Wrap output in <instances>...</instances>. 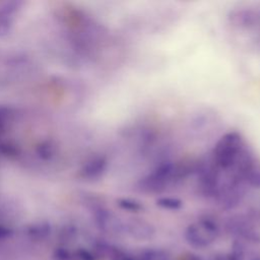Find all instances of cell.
Returning a JSON list of instances; mask_svg holds the SVG:
<instances>
[{
    "instance_id": "8",
    "label": "cell",
    "mask_w": 260,
    "mask_h": 260,
    "mask_svg": "<svg viewBox=\"0 0 260 260\" xmlns=\"http://www.w3.org/2000/svg\"><path fill=\"white\" fill-rule=\"evenodd\" d=\"M243 180L255 188H260V165L253 160V162L246 170Z\"/></svg>"
},
{
    "instance_id": "11",
    "label": "cell",
    "mask_w": 260,
    "mask_h": 260,
    "mask_svg": "<svg viewBox=\"0 0 260 260\" xmlns=\"http://www.w3.org/2000/svg\"><path fill=\"white\" fill-rule=\"evenodd\" d=\"M118 204L121 208L130 212H139L143 209V205L139 201L133 199H120Z\"/></svg>"
},
{
    "instance_id": "6",
    "label": "cell",
    "mask_w": 260,
    "mask_h": 260,
    "mask_svg": "<svg viewBox=\"0 0 260 260\" xmlns=\"http://www.w3.org/2000/svg\"><path fill=\"white\" fill-rule=\"evenodd\" d=\"M230 20L234 25L240 27H250L260 21V14L255 10L241 9L231 13Z\"/></svg>"
},
{
    "instance_id": "3",
    "label": "cell",
    "mask_w": 260,
    "mask_h": 260,
    "mask_svg": "<svg viewBox=\"0 0 260 260\" xmlns=\"http://www.w3.org/2000/svg\"><path fill=\"white\" fill-rule=\"evenodd\" d=\"M218 234L219 230L216 222L209 217H203L189 224L185 230L184 237L191 247L205 249L216 241Z\"/></svg>"
},
{
    "instance_id": "10",
    "label": "cell",
    "mask_w": 260,
    "mask_h": 260,
    "mask_svg": "<svg viewBox=\"0 0 260 260\" xmlns=\"http://www.w3.org/2000/svg\"><path fill=\"white\" fill-rule=\"evenodd\" d=\"M156 204L164 208L169 210H178L182 207V201L178 198L174 197H160L156 200Z\"/></svg>"
},
{
    "instance_id": "2",
    "label": "cell",
    "mask_w": 260,
    "mask_h": 260,
    "mask_svg": "<svg viewBox=\"0 0 260 260\" xmlns=\"http://www.w3.org/2000/svg\"><path fill=\"white\" fill-rule=\"evenodd\" d=\"M244 149L241 134L236 131L228 132L215 144L212 161L219 170L228 171L235 166Z\"/></svg>"
},
{
    "instance_id": "7",
    "label": "cell",
    "mask_w": 260,
    "mask_h": 260,
    "mask_svg": "<svg viewBox=\"0 0 260 260\" xmlns=\"http://www.w3.org/2000/svg\"><path fill=\"white\" fill-rule=\"evenodd\" d=\"M138 260H173L171 255L158 248H147L143 249L138 254Z\"/></svg>"
},
{
    "instance_id": "1",
    "label": "cell",
    "mask_w": 260,
    "mask_h": 260,
    "mask_svg": "<svg viewBox=\"0 0 260 260\" xmlns=\"http://www.w3.org/2000/svg\"><path fill=\"white\" fill-rule=\"evenodd\" d=\"M189 173L190 168L187 165L165 162L139 181V189L145 193H159Z\"/></svg>"
},
{
    "instance_id": "4",
    "label": "cell",
    "mask_w": 260,
    "mask_h": 260,
    "mask_svg": "<svg viewBox=\"0 0 260 260\" xmlns=\"http://www.w3.org/2000/svg\"><path fill=\"white\" fill-rule=\"evenodd\" d=\"M154 228L149 222L139 219L130 218L125 221V234L137 241H147L154 236Z\"/></svg>"
},
{
    "instance_id": "9",
    "label": "cell",
    "mask_w": 260,
    "mask_h": 260,
    "mask_svg": "<svg viewBox=\"0 0 260 260\" xmlns=\"http://www.w3.org/2000/svg\"><path fill=\"white\" fill-rule=\"evenodd\" d=\"M102 248L109 255L111 260H138L137 256H133L118 248L111 246H103Z\"/></svg>"
},
{
    "instance_id": "12",
    "label": "cell",
    "mask_w": 260,
    "mask_h": 260,
    "mask_svg": "<svg viewBox=\"0 0 260 260\" xmlns=\"http://www.w3.org/2000/svg\"><path fill=\"white\" fill-rule=\"evenodd\" d=\"M184 260H206L205 258L201 257L198 254H194V253H188L185 257Z\"/></svg>"
},
{
    "instance_id": "5",
    "label": "cell",
    "mask_w": 260,
    "mask_h": 260,
    "mask_svg": "<svg viewBox=\"0 0 260 260\" xmlns=\"http://www.w3.org/2000/svg\"><path fill=\"white\" fill-rule=\"evenodd\" d=\"M99 224L102 230L114 235L125 234V221L121 220L114 214L102 212L98 217Z\"/></svg>"
}]
</instances>
